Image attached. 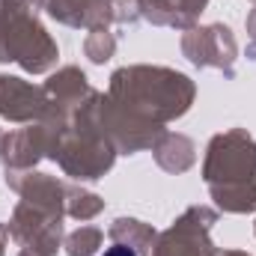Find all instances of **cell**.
Instances as JSON below:
<instances>
[{"label": "cell", "instance_id": "obj_1", "mask_svg": "<svg viewBox=\"0 0 256 256\" xmlns=\"http://www.w3.org/2000/svg\"><path fill=\"white\" fill-rule=\"evenodd\" d=\"M104 256H134V250H131V248H126V244H116V248H110Z\"/></svg>", "mask_w": 256, "mask_h": 256}]
</instances>
